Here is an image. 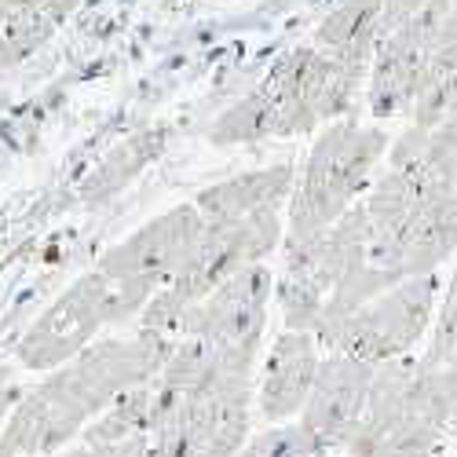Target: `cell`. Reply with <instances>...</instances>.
Here are the masks:
<instances>
[{
  "label": "cell",
  "mask_w": 457,
  "mask_h": 457,
  "mask_svg": "<svg viewBox=\"0 0 457 457\" xmlns=\"http://www.w3.org/2000/svg\"><path fill=\"white\" fill-rule=\"evenodd\" d=\"M403 242V278L436 275L439 263L457 249V190L428 198L399 231Z\"/></svg>",
  "instance_id": "9c48e42d"
},
{
  "label": "cell",
  "mask_w": 457,
  "mask_h": 457,
  "mask_svg": "<svg viewBox=\"0 0 457 457\" xmlns=\"http://www.w3.org/2000/svg\"><path fill=\"white\" fill-rule=\"evenodd\" d=\"M450 15H453V22H457V0H453V4H450Z\"/></svg>",
  "instance_id": "5bb4252c"
},
{
  "label": "cell",
  "mask_w": 457,
  "mask_h": 457,
  "mask_svg": "<svg viewBox=\"0 0 457 457\" xmlns=\"http://www.w3.org/2000/svg\"><path fill=\"white\" fill-rule=\"evenodd\" d=\"M439 278H406L395 289L380 293L362 312L340 322L319 348H329L337 355H348L370 366H385L392 359H406L413 345L428 333L436 315Z\"/></svg>",
  "instance_id": "3957f363"
},
{
  "label": "cell",
  "mask_w": 457,
  "mask_h": 457,
  "mask_svg": "<svg viewBox=\"0 0 457 457\" xmlns=\"http://www.w3.org/2000/svg\"><path fill=\"white\" fill-rule=\"evenodd\" d=\"M15 406H19V392L15 388H0V432H4V421L12 417Z\"/></svg>",
  "instance_id": "4fadbf2b"
},
{
  "label": "cell",
  "mask_w": 457,
  "mask_h": 457,
  "mask_svg": "<svg viewBox=\"0 0 457 457\" xmlns=\"http://www.w3.org/2000/svg\"><path fill=\"white\" fill-rule=\"evenodd\" d=\"M293 190V169L289 165H271L260 172H245L235 179H223L195 198V209L202 212L205 227L220 223H238L253 212L263 209H282V202Z\"/></svg>",
  "instance_id": "ba28073f"
},
{
  "label": "cell",
  "mask_w": 457,
  "mask_h": 457,
  "mask_svg": "<svg viewBox=\"0 0 457 457\" xmlns=\"http://www.w3.org/2000/svg\"><path fill=\"white\" fill-rule=\"evenodd\" d=\"M319 340L312 333L286 329L256 377V413L268 425H282L289 417H300L312 399L315 377H319Z\"/></svg>",
  "instance_id": "52a82bcc"
},
{
  "label": "cell",
  "mask_w": 457,
  "mask_h": 457,
  "mask_svg": "<svg viewBox=\"0 0 457 457\" xmlns=\"http://www.w3.org/2000/svg\"><path fill=\"white\" fill-rule=\"evenodd\" d=\"M103 326H118V315H113V286L99 271H92L73 282L26 329L19 345V362L26 370H59L78 359Z\"/></svg>",
  "instance_id": "5b68a950"
},
{
  "label": "cell",
  "mask_w": 457,
  "mask_h": 457,
  "mask_svg": "<svg viewBox=\"0 0 457 457\" xmlns=\"http://www.w3.org/2000/svg\"><path fill=\"white\" fill-rule=\"evenodd\" d=\"M385 132L359 125H329L308 154L303 179L289 202V238L322 235L370 187V172L385 154Z\"/></svg>",
  "instance_id": "6da1fadb"
},
{
  "label": "cell",
  "mask_w": 457,
  "mask_h": 457,
  "mask_svg": "<svg viewBox=\"0 0 457 457\" xmlns=\"http://www.w3.org/2000/svg\"><path fill=\"white\" fill-rule=\"evenodd\" d=\"M278 242H282V212L278 209L253 212L238 223L205 227L202 242L183 260V268L176 271V278L165 289L183 308H195V303H202L209 293H216L227 278H235L238 271L260 263Z\"/></svg>",
  "instance_id": "277c9868"
},
{
  "label": "cell",
  "mask_w": 457,
  "mask_h": 457,
  "mask_svg": "<svg viewBox=\"0 0 457 457\" xmlns=\"http://www.w3.org/2000/svg\"><path fill=\"white\" fill-rule=\"evenodd\" d=\"M245 457H333L300 421L296 425H271L242 446Z\"/></svg>",
  "instance_id": "8fae6325"
},
{
  "label": "cell",
  "mask_w": 457,
  "mask_h": 457,
  "mask_svg": "<svg viewBox=\"0 0 457 457\" xmlns=\"http://www.w3.org/2000/svg\"><path fill=\"white\" fill-rule=\"evenodd\" d=\"M202 235H205L202 212L195 205H176L172 212L150 220L132 238L113 245L99 260L96 271L113 286V315H118V322L143 315L154 293H162L176 278V271L195 253Z\"/></svg>",
  "instance_id": "7a4b0ae2"
},
{
  "label": "cell",
  "mask_w": 457,
  "mask_h": 457,
  "mask_svg": "<svg viewBox=\"0 0 457 457\" xmlns=\"http://www.w3.org/2000/svg\"><path fill=\"white\" fill-rule=\"evenodd\" d=\"M275 121H278L275 103L263 96V92H256L245 103H238L235 110H227L223 118L216 121L212 143L227 146V143H249V139H260V136H271L275 132Z\"/></svg>",
  "instance_id": "30bf717a"
},
{
  "label": "cell",
  "mask_w": 457,
  "mask_h": 457,
  "mask_svg": "<svg viewBox=\"0 0 457 457\" xmlns=\"http://www.w3.org/2000/svg\"><path fill=\"white\" fill-rule=\"evenodd\" d=\"M373 373H377V366L337 355V352H329L319 362V377H315L308 406L300 413V425L308 428L329 453L345 450V443L359 428L362 413H366Z\"/></svg>",
  "instance_id": "8992f818"
},
{
  "label": "cell",
  "mask_w": 457,
  "mask_h": 457,
  "mask_svg": "<svg viewBox=\"0 0 457 457\" xmlns=\"http://www.w3.org/2000/svg\"><path fill=\"white\" fill-rule=\"evenodd\" d=\"M154 150H158V146H150L146 139H136L132 146L121 150V154H113V162L103 165V169L96 172V179L88 183V198H103V195H110V190L125 187L150 158H154Z\"/></svg>",
  "instance_id": "7c38bea8"
}]
</instances>
